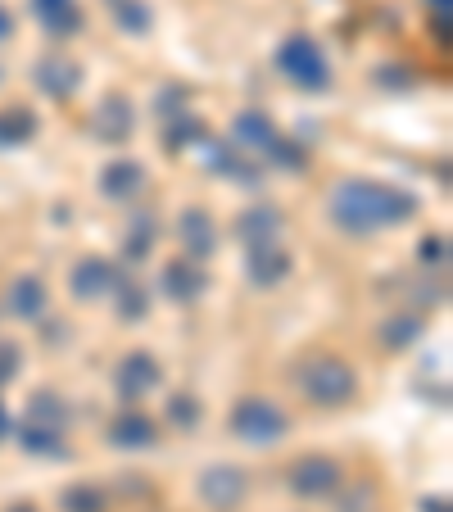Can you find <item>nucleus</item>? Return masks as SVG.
Returning <instances> with one entry per match:
<instances>
[{"label":"nucleus","instance_id":"nucleus-35","mask_svg":"<svg viewBox=\"0 0 453 512\" xmlns=\"http://www.w3.org/2000/svg\"><path fill=\"white\" fill-rule=\"evenodd\" d=\"M78 340V327H68L64 318H55V313H46V318L37 322V345L50 349V354H59V349H68Z\"/></svg>","mask_w":453,"mask_h":512},{"label":"nucleus","instance_id":"nucleus-41","mask_svg":"<svg viewBox=\"0 0 453 512\" xmlns=\"http://www.w3.org/2000/svg\"><path fill=\"white\" fill-rule=\"evenodd\" d=\"M422 512H449V494H426Z\"/></svg>","mask_w":453,"mask_h":512},{"label":"nucleus","instance_id":"nucleus-10","mask_svg":"<svg viewBox=\"0 0 453 512\" xmlns=\"http://www.w3.org/2000/svg\"><path fill=\"white\" fill-rule=\"evenodd\" d=\"M209 290H213V268L186 259V254L164 259L155 272V300L173 304V309H195V304L209 300Z\"/></svg>","mask_w":453,"mask_h":512},{"label":"nucleus","instance_id":"nucleus-19","mask_svg":"<svg viewBox=\"0 0 453 512\" xmlns=\"http://www.w3.org/2000/svg\"><path fill=\"white\" fill-rule=\"evenodd\" d=\"M232 236L245 245V250H254V245H277L281 236H286V209L272 200L245 204V209L232 218Z\"/></svg>","mask_w":453,"mask_h":512},{"label":"nucleus","instance_id":"nucleus-32","mask_svg":"<svg viewBox=\"0 0 453 512\" xmlns=\"http://www.w3.org/2000/svg\"><path fill=\"white\" fill-rule=\"evenodd\" d=\"M109 494H114L118 508H123V503H132V508H145V503H150V508H155V503H159L155 481H150L145 472H132V467H127V472H114V481H109Z\"/></svg>","mask_w":453,"mask_h":512},{"label":"nucleus","instance_id":"nucleus-18","mask_svg":"<svg viewBox=\"0 0 453 512\" xmlns=\"http://www.w3.org/2000/svg\"><path fill=\"white\" fill-rule=\"evenodd\" d=\"M159 241H164V223H159V213L155 209H127V223H123V236H118V263H127V268H141V263L155 259Z\"/></svg>","mask_w":453,"mask_h":512},{"label":"nucleus","instance_id":"nucleus-5","mask_svg":"<svg viewBox=\"0 0 453 512\" xmlns=\"http://www.w3.org/2000/svg\"><path fill=\"white\" fill-rule=\"evenodd\" d=\"M349 481L345 463L327 449H304L281 467V490L299 503H331V494Z\"/></svg>","mask_w":453,"mask_h":512},{"label":"nucleus","instance_id":"nucleus-14","mask_svg":"<svg viewBox=\"0 0 453 512\" xmlns=\"http://www.w3.org/2000/svg\"><path fill=\"white\" fill-rule=\"evenodd\" d=\"M173 241H177V254H186V259L195 263H209L218 259V245H222V227H218V213L209 209V204H182L173 218Z\"/></svg>","mask_w":453,"mask_h":512},{"label":"nucleus","instance_id":"nucleus-20","mask_svg":"<svg viewBox=\"0 0 453 512\" xmlns=\"http://www.w3.org/2000/svg\"><path fill=\"white\" fill-rule=\"evenodd\" d=\"M28 14H32V23L46 32V41H55V46H64V41L87 32L82 0H28Z\"/></svg>","mask_w":453,"mask_h":512},{"label":"nucleus","instance_id":"nucleus-38","mask_svg":"<svg viewBox=\"0 0 453 512\" xmlns=\"http://www.w3.org/2000/svg\"><path fill=\"white\" fill-rule=\"evenodd\" d=\"M426 10H431V28L440 32V46H449V10L453 0H422Z\"/></svg>","mask_w":453,"mask_h":512},{"label":"nucleus","instance_id":"nucleus-43","mask_svg":"<svg viewBox=\"0 0 453 512\" xmlns=\"http://www.w3.org/2000/svg\"><path fill=\"white\" fill-rule=\"evenodd\" d=\"M5 78H10V73H5V64H0V87H5Z\"/></svg>","mask_w":453,"mask_h":512},{"label":"nucleus","instance_id":"nucleus-23","mask_svg":"<svg viewBox=\"0 0 453 512\" xmlns=\"http://www.w3.org/2000/svg\"><path fill=\"white\" fill-rule=\"evenodd\" d=\"M23 422H37V426H50V431H68L73 435V422H78V408L64 390L55 386H37L28 390V408H23Z\"/></svg>","mask_w":453,"mask_h":512},{"label":"nucleus","instance_id":"nucleus-11","mask_svg":"<svg viewBox=\"0 0 453 512\" xmlns=\"http://www.w3.org/2000/svg\"><path fill=\"white\" fill-rule=\"evenodd\" d=\"M150 182H155V173L136 155H109L96 168V195L105 204H114V209H136L150 195Z\"/></svg>","mask_w":453,"mask_h":512},{"label":"nucleus","instance_id":"nucleus-27","mask_svg":"<svg viewBox=\"0 0 453 512\" xmlns=\"http://www.w3.org/2000/svg\"><path fill=\"white\" fill-rule=\"evenodd\" d=\"M109 309H114V318L123 322V327H141V322L155 313V286L141 281L136 272H127L123 286L109 295Z\"/></svg>","mask_w":453,"mask_h":512},{"label":"nucleus","instance_id":"nucleus-36","mask_svg":"<svg viewBox=\"0 0 453 512\" xmlns=\"http://www.w3.org/2000/svg\"><path fill=\"white\" fill-rule=\"evenodd\" d=\"M182 109H191V91H186L182 82H168V87H159L155 100H150V114H155V123L182 114Z\"/></svg>","mask_w":453,"mask_h":512},{"label":"nucleus","instance_id":"nucleus-31","mask_svg":"<svg viewBox=\"0 0 453 512\" xmlns=\"http://www.w3.org/2000/svg\"><path fill=\"white\" fill-rule=\"evenodd\" d=\"M268 173H290V177H304L309 173V164H313V150L304 141H295V136H286L281 132L277 141L268 145V155L259 159Z\"/></svg>","mask_w":453,"mask_h":512},{"label":"nucleus","instance_id":"nucleus-7","mask_svg":"<svg viewBox=\"0 0 453 512\" xmlns=\"http://www.w3.org/2000/svg\"><path fill=\"white\" fill-rule=\"evenodd\" d=\"M100 445L109 454H123V458H141V454H155L164 445V426L150 408H132V404H118L114 413L105 417L100 426Z\"/></svg>","mask_w":453,"mask_h":512},{"label":"nucleus","instance_id":"nucleus-13","mask_svg":"<svg viewBox=\"0 0 453 512\" xmlns=\"http://www.w3.org/2000/svg\"><path fill=\"white\" fill-rule=\"evenodd\" d=\"M28 73H32V91L46 96L50 105H68V100L82 91V78H87V68L68 55L64 46L41 50V55L28 64Z\"/></svg>","mask_w":453,"mask_h":512},{"label":"nucleus","instance_id":"nucleus-17","mask_svg":"<svg viewBox=\"0 0 453 512\" xmlns=\"http://www.w3.org/2000/svg\"><path fill=\"white\" fill-rule=\"evenodd\" d=\"M241 277H245V286H254L259 295H272V290H281L290 277H295V250H290L286 241L254 245V250H245V259H241Z\"/></svg>","mask_w":453,"mask_h":512},{"label":"nucleus","instance_id":"nucleus-12","mask_svg":"<svg viewBox=\"0 0 453 512\" xmlns=\"http://www.w3.org/2000/svg\"><path fill=\"white\" fill-rule=\"evenodd\" d=\"M0 313L19 327H37L46 313H55V295H50L46 272L37 268H19L5 286H0Z\"/></svg>","mask_w":453,"mask_h":512},{"label":"nucleus","instance_id":"nucleus-25","mask_svg":"<svg viewBox=\"0 0 453 512\" xmlns=\"http://www.w3.org/2000/svg\"><path fill=\"white\" fill-rule=\"evenodd\" d=\"M114 494L109 481L100 476H78V481H64L55 490V512H114Z\"/></svg>","mask_w":453,"mask_h":512},{"label":"nucleus","instance_id":"nucleus-37","mask_svg":"<svg viewBox=\"0 0 453 512\" xmlns=\"http://www.w3.org/2000/svg\"><path fill=\"white\" fill-rule=\"evenodd\" d=\"M19 363H23L19 345H14V340H0V390L19 377Z\"/></svg>","mask_w":453,"mask_h":512},{"label":"nucleus","instance_id":"nucleus-16","mask_svg":"<svg viewBox=\"0 0 453 512\" xmlns=\"http://www.w3.org/2000/svg\"><path fill=\"white\" fill-rule=\"evenodd\" d=\"M200 155H204V168H209L213 177H222L227 186H236V191H254L259 195L263 191V182H268V168L259 164V159H250V155H241L227 136L222 141H204L200 145Z\"/></svg>","mask_w":453,"mask_h":512},{"label":"nucleus","instance_id":"nucleus-8","mask_svg":"<svg viewBox=\"0 0 453 512\" xmlns=\"http://www.w3.org/2000/svg\"><path fill=\"white\" fill-rule=\"evenodd\" d=\"M109 390H114L118 404H132V408L150 404L164 390V363H159L155 349L132 345L127 354H118V363L109 368Z\"/></svg>","mask_w":453,"mask_h":512},{"label":"nucleus","instance_id":"nucleus-24","mask_svg":"<svg viewBox=\"0 0 453 512\" xmlns=\"http://www.w3.org/2000/svg\"><path fill=\"white\" fill-rule=\"evenodd\" d=\"M422 336H426V318L422 313H413V309H395V313H386V318L372 327V340H376L381 354H408Z\"/></svg>","mask_w":453,"mask_h":512},{"label":"nucleus","instance_id":"nucleus-15","mask_svg":"<svg viewBox=\"0 0 453 512\" xmlns=\"http://www.w3.org/2000/svg\"><path fill=\"white\" fill-rule=\"evenodd\" d=\"M136 127H141V114H136V100L127 96L123 87L105 91V96L96 100V109H91V136H96L105 150H123L136 136Z\"/></svg>","mask_w":453,"mask_h":512},{"label":"nucleus","instance_id":"nucleus-2","mask_svg":"<svg viewBox=\"0 0 453 512\" xmlns=\"http://www.w3.org/2000/svg\"><path fill=\"white\" fill-rule=\"evenodd\" d=\"M286 390L309 413H349L363 404V372L336 345H304L286 358Z\"/></svg>","mask_w":453,"mask_h":512},{"label":"nucleus","instance_id":"nucleus-39","mask_svg":"<svg viewBox=\"0 0 453 512\" xmlns=\"http://www.w3.org/2000/svg\"><path fill=\"white\" fill-rule=\"evenodd\" d=\"M14 37H19V14H14L10 5H0V50L10 46Z\"/></svg>","mask_w":453,"mask_h":512},{"label":"nucleus","instance_id":"nucleus-9","mask_svg":"<svg viewBox=\"0 0 453 512\" xmlns=\"http://www.w3.org/2000/svg\"><path fill=\"white\" fill-rule=\"evenodd\" d=\"M127 272H132V268H127V263H118V259H109V254H82V259H73V268H68V277H64L68 300L82 304V309L109 304V295L123 286Z\"/></svg>","mask_w":453,"mask_h":512},{"label":"nucleus","instance_id":"nucleus-4","mask_svg":"<svg viewBox=\"0 0 453 512\" xmlns=\"http://www.w3.org/2000/svg\"><path fill=\"white\" fill-rule=\"evenodd\" d=\"M272 64H277L281 82L299 96H327L336 87V64L313 32H286L272 50Z\"/></svg>","mask_w":453,"mask_h":512},{"label":"nucleus","instance_id":"nucleus-42","mask_svg":"<svg viewBox=\"0 0 453 512\" xmlns=\"http://www.w3.org/2000/svg\"><path fill=\"white\" fill-rule=\"evenodd\" d=\"M10 431H14V422H10V413H5V404H0V440H10Z\"/></svg>","mask_w":453,"mask_h":512},{"label":"nucleus","instance_id":"nucleus-1","mask_svg":"<svg viewBox=\"0 0 453 512\" xmlns=\"http://www.w3.org/2000/svg\"><path fill=\"white\" fill-rule=\"evenodd\" d=\"M417 213H422V195L386 177L349 173L322 195V218L345 241H376V236L417 223Z\"/></svg>","mask_w":453,"mask_h":512},{"label":"nucleus","instance_id":"nucleus-21","mask_svg":"<svg viewBox=\"0 0 453 512\" xmlns=\"http://www.w3.org/2000/svg\"><path fill=\"white\" fill-rule=\"evenodd\" d=\"M10 440L19 445L23 458H37V463H68V458L78 454L73 449V435L68 431H50V426H37V422H14Z\"/></svg>","mask_w":453,"mask_h":512},{"label":"nucleus","instance_id":"nucleus-44","mask_svg":"<svg viewBox=\"0 0 453 512\" xmlns=\"http://www.w3.org/2000/svg\"><path fill=\"white\" fill-rule=\"evenodd\" d=\"M376 512H386V508H376Z\"/></svg>","mask_w":453,"mask_h":512},{"label":"nucleus","instance_id":"nucleus-33","mask_svg":"<svg viewBox=\"0 0 453 512\" xmlns=\"http://www.w3.org/2000/svg\"><path fill=\"white\" fill-rule=\"evenodd\" d=\"M327 508H331V512H376V508H381V485L349 476V481L340 485L336 494H331Z\"/></svg>","mask_w":453,"mask_h":512},{"label":"nucleus","instance_id":"nucleus-26","mask_svg":"<svg viewBox=\"0 0 453 512\" xmlns=\"http://www.w3.org/2000/svg\"><path fill=\"white\" fill-rule=\"evenodd\" d=\"M159 426H164V435H195L204 426V417H209V408H204V399L195 395V390H168L164 395V408H159Z\"/></svg>","mask_w":453,"mask_h":512},{"label":"nucleus","instance_id":"nucleus-29","mask_svg":"<svg viewBox=\"0 0 453 512\" xmlns=\"http://www.w3.org/2000/svg\"><path fill=\"white\" fill-rule=\"evenodd\" d=\"M105 5V19L114 23V32L132 41H145L155 32V5L150 0H100Z\"/></svg>","mask_w":453,"mask_h":512},{"label":"nucleus","instance_id":"nucleus-6","mask_svg":"<svg viewBox=\"0 0 453 512\" xmlns=\"http://www.w3.org/2000/svg\"><path fill=\"white\" fill-rule=\"evenodd\" d=\"M250 494H254V472L245 463L218 458V463H204L195 472V503L204 512H245Z\"/></svg>","mask_w":453,"mask_h":512},{"label":"nucleus","instance_id":"nucleus-34","mask_svg":"<svg viewBox=\"0 0 453 512\" xmlns=\"http://www.w3.org/2000/svg\"><path fill=\"white\" fill-rule=\"evenodd\" d=\"M449 254H453L449 232H444V227H431V232H422L413 259H417V268H422V272H440V277H444V272H449Z\"/></svg>","mask_w":453,"mask_h":512},{"label":"nucleus","instance_id":"nucleus-28","mask_svg":"<svg viewBox=\"0 0 453 512\" xmlns=\"http://www.w3.org/2000/svg\"><path fill=\"white\" fill-rule=\"evenodd\" d=\"M209 123H204L195 109H182V114L164 118L159 123V145H164L168 155H186V150H200L204 141H209Z\"/></svg>","mask_w":453,"mask_h":512},{"label":"nucleus","instance_id":"nucleus-22","mask_svg":"<svg viewBox=\"0 0 453 512\" xmlns=\"http://www.w3.org/2000/svg\"><path fill=\"white\" fill-rule=\"evenodd\" d=\"M281 136V127H277V118L268 114V109H236L232 114V123H227V141L241 150V155H250V159H263L268 155V145Z\"/></svg>","mask_w":453,"mask_h":512},{"label":"nucleus","instance_id":"nucleus-30","mask_svg":"<svg viewBox=\"0 0 453 512\" xmlns=\"http://www.w3.org/2000/svg\"><path fill=\"white\" fill-rule=\"evenodd\" d=\"M41 136V114L28 105H5L0 109V155H10V150H23Z\"/></svg>","mask_w":453,"mask_h":512},{"label":"nucleus","instance_id":"nucleus-40","mask_svg":"<svg viewBox=\"0 0 453 512\" xmlns=\"http://www.w3.org/2000/svg\"><path fill=\"white\" fill-rule=\"evenodd\" d=\"M0 512H46L37 499H10V503H0Z\"/></svg>","mask_w":453,"mask_h":512},{"label":"nucleus","instance_id":"nucleus-3","mask_svg":"<svg viewBox=\"0 0 453 512\" xmlns=\"http://www.w3.org/2000/svg\"><path fill=\"white\" fill-rule=\"evenodd\" d=\"M222 431H227L232 445L250 449V454H272V449L290 445L295 413H290L277 395H268V390H241V395H232V404H227Z\"/></svg>","mask_w":453,"mask_h":512}]
</instances>
